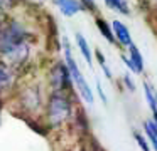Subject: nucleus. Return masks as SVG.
I'll return each instance as SVG.
<instances>
[{"label": "nucleus", "instance_id": "obj_1", "mask_svg": "<svg viewBox=\"0 0 157 151\" xmlns=\"http://www.w3.org/2000/svg\"><path fill=\"white\" fill-rule=\"evenodd\" d=\"M31 32L17 20L0 23V54L14 67L21 66L27 60L31 49Z\"/></svg>", "mask_w": 157, "mask_h": 151}, {"label": "nucleus", "instance_id": "obj_21", "mask_svg": "<svg viewBox=\"0 0 157 151\" xmlns=\"http://www.w3.org/2000/svg\"><path fill=\"white\" fill-rule=\"evenodd\" d=\"M155 12H157V5H155Z\"/></svg>", "mask_w": 157, "mask_h": 151}, {"label": "nucleus", "instance_id": "obj_20", "mask_svg": "<svg viewBox=\"0 0 157 151\" xmlns=\"http://www.w3.org/2000/svg\"><path fill=\"white\" fill-rule=\"evenodd\" d=\"M2 17H4V10H2V9H0V23H2V22H4V20H2Z\"/></svg>", "mask_w": 157, "mask_h": 151}, {"label": "nucleus", "instance_id": "obj_4", "mask_svg": "<svg viewBox=\"0 0 157 151\" xmlns=\"http://www.w3.org/2000/svg\"><path fill=\"white\" fill-rule=\"evenodd\" d=\"M49 82H51L52 91H66V92L71 91V87L75 86V81H73L66 62H58L52 67L51 76H49Z\"/></svg>", "mask_w": 157, "mask_h": 151}, {"label": "nucleus", "instance_id": "obj_2", "mask_svg": "<svg viewBox=\"0 0 157 151\" xmlns=\"http://www.w3.org/2000/svg\"><path fill=\"white\" fill-rule=\"evenodd\" d=\"M73 114V101L66 91H52L48 99V123L56 128L68 121Z\"/></svg>", "mask_w": 157, "mask_h": 151}, {"label": "nucleus", "instance_id": "obj_3", "mask_svg": "<svg viewBox=\"0 0 157 151\" xmlns=\"http://www.w3.org/2000/svg\"><path fill=\"white\" fill-rule=\"evenodd\" d=\"M63 50H64V62L66 66H68L69 72H71V77L73 81H75V87L76 91L79 92V96H81V99L85 101L86 104H93L95 102V96H93V91L91 87H90L88 81L85 79V76H83L81 69H79L78 62H76L75 56H73V50H71V45H69V40L63 39Z\"/></svg>", "mask_w": 157, "mask_h": 151}, {"label": "nucleus", "instance_id": "obj_17", "mask_svg": "<svg viewBox=\"0 0 157 151\" xmlns=\"http://www.w3.org/2000/svg\"><path fill=\"white\" fill-rule=\"evenodd\" d=\"M79 2L83 3V7H85V10L86 12H91V13H96V3H95V0H79Z\"/></svg>", "mask_w": 157, "mask_h": 151}, {"label": "nucleus", "instance_id": "obj_19", "mask_svg": "<svg viewBox=\"0 0 157 151\" xmlns=\"http://www.w3.org/2000/svg\"><path fill=\"white\" fill-rule=\"evenodd\" d=\"M14 5V0H0V9H9V7Z\"/></svg>", "mask_w": 157, "mask_h": 151}, {"label": "nucleus", "instance_id": "obj_14", "mask_svg": "<svg viewBox=\"0 0 157 151\" xmlns=\"http://www.w3.org/2000/svg\"><path fill=\"white\" fill-rule=\"evenodd\" d=\"M133 139H135L137 146H139L142 151H152L150 149V143H149V139H147L145 134H142V133H139L137 129H133Z\"/></svg>", "mask_w": 157, "mask_h": 151}, {"label": "nucleus", "instance_id": "obj_5", "mask_svg": "<svg viewBox=\"0 0 157 151\" xmlns=\"http://www.w3.org/2000/svg\"><path fill=\"white\" fill-rule=\"evenodd\" d=\"M112 30H113V34H115V39H117L118 47H125V49H127L128 45H132V44H133L130 29L122 22V20L113 19L112 20Z\"/></svg>", "mask_w": 157, "mask_h": 151}, {"label": "nucleus", "instance_id": "obj_8", "mask_svg": "<svg viewBox=\"0 0 157 151\" xmlns=\"http://www.w3.org/2000/svg\"><path fill=\"white\" fill-rule=\"evenodd\" d=\"M75 40H76V45H78L83 59H85V62L88 64V67H93V50H91V47H90L86 37L83 35L81 32H76L75 34Z\"/></svg>", "mask_w": 157, "mask_h": 151}, {"label": "nucleus", "instance_id": "obj_6", "mask_svg": "<svg viewBox=\"0 0 157 151\" xmlns=\"http://www.w3.org/2000/svg\"><path fill=\"white\" fill-rule=\"evenodd\" d=\"M54 2L64 17H75L76 13L85 12V7L79 0H54Z\"/></svg>", "mask_w": 157, "mask_h": 151}, {"label": "nucleus", "instance_id": "obj_7", "mask_svg": "<svg viewBox=\"0 0 157 151\" xmlns=\"http://www.w3.org/2000/svg\"><path fill=\"white\" fill-rule=\"evenodd\" d=\"M95 25H96L98 32L101 34V37L106 40V42L112 44V45H115V47H118V44H117V39H115V34H113V30H112V23L106 22L103 17H98V15H96Z\"/></svg>", "mask_w": 157, "mask_h": 151}, {"label": "nucleus", "instance_id": "obj_12", "mask_svg": "<svg viewBox=\"0 0 157 151\" xmlns=\"http://www.w3.org/2000/svg\"><path fill=\"white\" fill-rule=\"evenodd\" d=\"M12 81H14L12 69L4 62V60H0V92H2V91H5L7 87H10Z\"/></svg>", "mask_w": 157, "mask_h": 151}, {"label": "nucleus", "instance_id": "obj_15", "mask_svg": "<svg viewBox=\"0 0 157 151\" xmlns=\"http://www.w3.org/2000/svg\"><path fill=\"white\" fill-rule=\"evenodd\" d=\"M122 81H123V86L127 87V91H130V92H133V91H135V81H133L132 72H130V70H125V72H123Z\"/></svg>", "mask_w": 157, "mask_h": 151}, {"label": "nucleus", "instance_id": "obj_9", "mask_svg": "<svg viewBox=\"0 0 157 151\" xmlns=\"http://www.w3.org/2000/svg\"><path fill=\"white\" fill-rule=\"evenodd\" d=\"M127 50H128V57L133 64V74H139V76L144 74V70H145V62H144V56H142V52H140V49L135 44H132V45L127 47Z\"/></svg>", "mask_w": 157, "mask_h": 151}, {"label": "nucleus", "instance_id": "obj_16", "mask_svg": "<svg viewBox=\"0 0 157 151\" xmlns=\"http://www.w3.org/2000/svg\"><path fill=\"white\" fill-rule=\"evenodd\" d=\"M95 89H96V92H98V96H100V101L106 106V104H108V99H106V94H105V91H103V86H101V82H100L98 76H96V79H95Z\"/></svg>", "mask_w": 157, "mask_h": 151}, {"label": "nucleus", "instance_id": "obj_10", "mask_svg": "<svg viewBox=\"0 0 157 151\" xmlns=\"http://www.w3.org/2000/svg\"><path fill=\"white\" fill-rule=\"evenodd\" d=\"M106 5V9H110L112 12L118 13V15L128 17L132 13V9H130L128 0H103Z\"/></svg>", "mask_w": 157, "mask_h": 151}, {"label": "nucleus", "instance_id": "obj_11", "mask_svg": "<svg viewBox=\"0 0 157 151\" xmlns=\"http://www.w3.org/2000/svg\"><path fill=\"white\" fill-rule=\"evenodd\" d=\"M142 126H144V134L147 136L152 149L157 151V124L154 123V119H145Z\"/></svg>", "mask_w": 157, "mask_h": 151}, {"label": "nucleus", "instance_id": "obj_18", "mask_svg": "<svg viewBox=\"0 0 157 151\" xmlns=\"http://www.w3.org/2000/svg\"><path fill=\"white\" fill-rule=\"evenodd\" d=\"M120 57H122V62L127 66V69L130 70V72H133V64H132V60H130V57H128V54H125V52H122L120 54Z\"/></svg>", "mask_w": 157, "mask_h": 151}, {"label": "nucleus", "instance_id": "obj_13", "mask_svg": "<svg viewBox=\"0 0 157 151\" xmlns=\"http://www.w3.org/2000/svg\"><path fill=\"white\" fill-rule=\"evenodd\" d=\"M95 59H96V62H98L100 69H101V72H103V74H105V77H106V79H108V81H113L112 69L108 67V62H106L105 54H103L100 49H96V50H95Z\"/></svg>", "mask_w": 157, "mask_h": 151}]
</instances>
